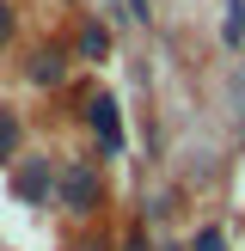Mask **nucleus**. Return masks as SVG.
<instances>
[{"instance_id": "f257e3e1", "label": "nucleus", "mask_w": 245, "mask_h": 251, "mask_svg": "<svg viewBox=\"0 0 245 251\" xmlns=\"http://www.w3.org/2000/svg\"><path fill=\"white\" fill-rule=\"evenodd\" d=\"M61 208H74V215H86V208H98V190H104V184H98V172L92 166H61Z\"/></svg>"}, {"instance_id": "f03ea898", "label": "nucleus", "mask_w": 245, "mask_h": 251, "mask_svg": "<svg viewBox=\"0 0 245 251\" xmlns=\"http://www.w3.org/2000/svg\"><path fill=\"white\" fill-rule=\"evenodd\" d=\"M92 129H98V141H104V153H117V147H122V117H117V98H92Z\"/></svg>"}, {"instance_id": "7ed1b4c3", "label": "nucleus", "mask_w": 245, "mask_h": 251, "mask_svg": "<svg viewBox=\"0 0 245 251\" xmlns=\"http://www.w3.org/2000/svg\"><path fill=\"white\" fill-rule=\"evenodd\" d=\"M12 190H19L24 202H43V196H49V166H43V159H24L19 178H12Z\"/></svg>"}, {"instance_id": "20e7f679", "label": "nucleus", "mask_w": 245, "mask_h": 251, "mask_svg": "<svg viewBox=\"0 0 245 251\" xmlns=\"http://www.w3.org/2000/svg\"><path fill=\"white\" fill-rule=\"evenodd\" d=\"M80 49H86V55H92V61H98V55H104V49H110V37H104V31H98V25H86V37H80Z\"/></svg>"}, {"instance_id": "39448f33", "label": "nucleus", "mask_w": 245, "mask_h": 251, "mask_svg": "<svg viewBox=\"0 0 245 251\" xmlns=\"http://www.w3.org/2000/svg\"><path fill=\"white\" fill-rule=\"evenodd\" d=\"M239 37H245V6L227 0V43H239Z\"/></svg>"}, {"instance_id": "423d86ee", "label": "nucleus", "mask_w": 245, "mask_h": 251, "mask_svg": "<svg viewBox=\"0 0 245 251\" xmlns=\"http://www.w3.org/2000/svg\"><path fill=\"white\" fill-rule=\"evenodd\" d=\"M12 147H19V123L0 117V159H12Z\"/></svg>"}, {"instance_id": "0eeeda50", "label": "nucleus", "mask_w": 245, "mask_h": 251, "mask_svg": "<svg viewBox=\"0 0 245 251\" xmlns=\"http://www.w3.org/2000/svg\"><path fill=\"white\" fill-rule=\"evenodd\" d=\"M55 61H61V55H55V49H43V55H37V68H31V74H37V80H43V86H49V80H55V74H61V68H55Z\"/></svg>"}, {"instance_id": "6e6552de", "label": "nucleus", "mask_w": 245, "mask_h": 251, "mask_svg": "<svg viewBox=\"0 0 245 251\" xmlns=\"http://www.w3.org/2000/svg\"><path fill=\"white\" fill-rule=\"evenodd\" d=\"M196 251H227V239H220V227H208V233H196Z\"/></svg>"}, {"instance_id": "1a4fd4ad", "label": "nucleus", "mask_w": 245, "mask_h": 251, "mask_svg": "<svg viewBox=\"0 0 245 251\" xmlns=\"http://www.w3.org/2000/svg\"><path fill=\"white\" fill-rule=\"evenodd\" d=\"M12 37V12H6V0H0V43Z\"/></svg>"}, {"instance_id": "9d476101", "label": "nucleus", "mask_w": 245, "mask_h": 251, "mask_svg": "<svg viewBox=\"0 0 245 251\" xmlns=\"http://www.w3.org/2000/svg\"><path fill=\"white\" fill-rule=\"evenodd\" d=\"M80 251H92V245H80Z\"/></svg>"}]
</instances>
